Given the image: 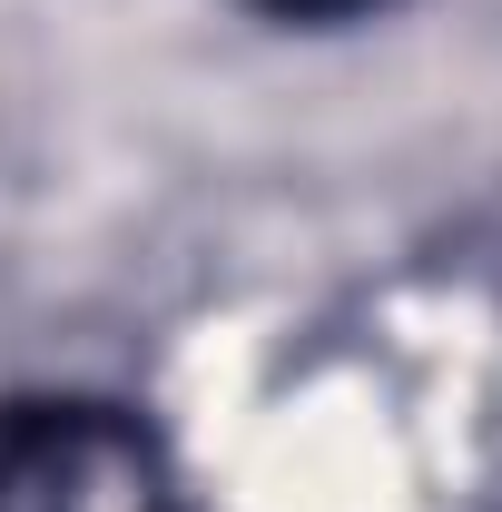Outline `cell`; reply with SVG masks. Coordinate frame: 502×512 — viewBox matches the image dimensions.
Here are the masks:
<instances>
[{"label":"cell","instance_id":"1","mask_svg":"<svg viewBox=\"0 0 502 512\" xmlns=\"http://www.w3.org/2000/svg\"><path fill=\"white\" fill-rule=\"evenodd\" d=\"M0 512H188L168 444L99 394L0 404Z\"/></svg>","mask_w":502,"mask_h":512},{"label":"cell","instance_id":"2","mask_svg":"<svg viewBox=\"0 0 502 512\" xmlns=\"http://www.w3.org/2000/svg\"><path fill=\"white\" fill-rule=\"evenodd\" d=\"M256 10H276V20H365L384 0H256Z\"/></svg>","mask_w":502,"mask_h":512}]
</instances>
